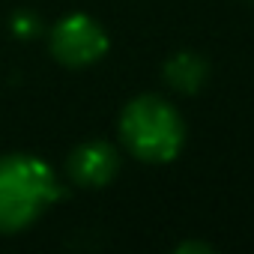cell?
Returning <instances> with one entry per match:
<instances>
[{
	"mask_svg": "<svg viewBox=\"0 0 254 254\" xmlns=\"http://www.w3.org/2000/svg\"><path fill=\"white\" fill-rule=\"evenodd\" d=\"M60 183L54 171L36 156L0 159V233H18L30 227L57 197Z\"/></svg>",
	"mask_w": 254,
	"mask_h": 254,
	"instance_id": "6da1fadb",
	"label": "cell"
},
{
	"mask_svg": "<svg viewBox=\"0 0 254 254\" xmlns=\"http://www.w3.org/2000/svg\"><path fill=\"white\" fill-rule=\"evenodd\" d=\"M120 138L135 159L147 165L174 162L186 144V123L162 96H138L120 114Z\"/></svg>",
	"mask_w": 254,
	"mask_h": 254,
	"instance_id": "7a4b0ae2",
	"label": "cell"
},
{
	"mask_svg": "<svg viewBox=\"0 0 254 254\" xmlns=\"http://www.w3.org/2000/svg\"><path fill=\"white\" fill-rule=\"evenodd\" d=\"M48 42H51L54 60L69 69L93 66L108 51V33L102 30V24L96 18L84 15V12H72V15L60 18L51 30Z\"/></svg>",
	"mask_w": 254,
	"mask_h": 254,
	"instance_id": "3957f363",
	"label": "cell"
},
{
	"mask_svg": "<svg viewBox=\"0 0 254 254\" xmlns=\"http://www.w3.org/2000/svg\"><path fill=\"white\" fill-rule=\"evenodd\" d=\"M120 171V153L108 141H87L72 150L66 159V174L75 186L84 189H102L108 186Z\"/></svg>",
	"mask_w": 254,
	"mask_h": 254,
	"instance_id": "277c9868",
	"label": "cell"
},
{
	"mask_svg": "<svg viewBox=\"0 0 254 254\" xmlns=\"http://www.w3.org/2000/svg\"><path fill=\"white\" fill-rule=\"evenodd\" d=\"M162 78L171 90L194 96L203 90L206 78H209V60L197 51H177L165 60L162 66Z\"/></svg>",
	"mask_w": 254,
	"mask_h": 254,
	"instance_id": "5b68a950",
	"label": "cell"
},
{
	"mask_svg": "<svg viewBox=\"0 0 254 254\" xmlns=\"http://www.w3.org/2000/svg\"><path fill=\"white\" fill-rule=\"evenodd\" d=\"M12 30H15L21 39H30V36L39 33V21H36V15H30V12H18V15L12 18Z\"/></svg>",
	"mask_w": 254,
	"mask_h": 254,
	"instance_id": "8992f818",
	"label": "cell"
},
{
	"mask_svg": "<svg viewBox=\"0 0 254 254\" xmlns=\"http://www.w3.org/2000/svg\"><path fill=\"white\" fill-rule=\"evenodd\" d=\"M177 254H215V248L209 242H197V239H186L174 248Z\"/></svg>",
	"mask_w": 254,
	"mask_h": 254,
	"instance_id": "52a82bcc",
	"label": "cell"
}]
</instances>
